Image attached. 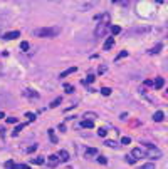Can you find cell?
<instances>
[{"instance_id": "14", "label": "cell", "mask_w": 168, "mask_h": 169, "mask_svg": "<svg viewBox=\"0 0 168 169\" xmlns=\"http://www.w3.org/2000/svg\"><path fill=\"white\" fill-rule=\"evenodd\" d=\"M25 95H27V97H34V99H39V94L35 92V90H30V89H27V90H25Z\"/></svg>"}, {"instance_id": "25", "label": "cell", "mask_w": 168, "mask_h": 169, "mask_svg": "<svg viewBox=\"0 0 168 169\" xmlns=\"http://www.w3.org/2000/svg\"><path fill=\"white\" fill-rule=\"evenodd\" d=\"M106 134H108L106 129H101V127L98 129V136H99V137H106Z\"/></svg>"}, {"instance_id": "35", "label": "cell", "mask_w": 168, "mask_h": 169, "mask_svg": "<svg viewBox=\"0 0 168 169\" xmlns=\"http://www.w3.org/2000/svg\"><path fill=\"white\" fill-rule=\"evenodd\" d=\"M7 122H8V124H15V122H17V119H15V117H8V119H7Z\"/></svg>"}, {"instance_id": "27", "label": "cell", "mask_w": 168, "mask_h": 169, "mask_svg": "<svg viewBox=\"0 0 168 169\" xmlns=\"http://www.w3.org/2000/svg\"><path fill=\"white\" fill-rule=\"evenodd\" d=\"M96 161H98L99 164H106V162H108V159L104 157V156H98V159H96Z\"/></svg>"}, {"instance_id": "28", "label": "cell", "mask_w": 168, "mask_h": 169, "mask_svg": "<svg viewBox=\"0 0 168 169\" xmlns=\"http://www.w3.org/2000/svg\"><path fill=\"white\" fill-rule=\"evenodd\" d=\"M25 117H27L29 121H35V114H34V112H27V114H25Z\"/></svg>"}, {"instance_id": "37", "label": "cell", "mask_w": 168, "mask_h": 169, "mask_svg": "<svg viewBox=\"0 0 168 169\" xmlns=\"http://www.w3.org/2000/svg\"><path fill=\"white\" fill-rule=\"evenodd\" d=\"M59 131L64 132V131H66V126H64V124H59Z\"/></svg>"}, {"instance_id": "12", "label": "cell", "mask_w": 168, "mask_h": 169, "mask_svg": "<svg viewBox=\"0 0 168 169\" xmlns=\"http://www.w3.org/2000/svg\"><path fill=\"white\" fill-rule=\"evenodd\" d=\"M76 70H78V69H76V67H69V69H66V70H64V72H62V74H61V79H64V77H67V75H71L72 72H76Z\"/></svg>"}, {"instance_id": "8", "label": "cell", "mask_w": 168, "mask_h": 169, "mask_svg": "<svg viewBox=\"0 0 168 169\" xmlns=\"http://www.w3.org/2000/svg\"><path fill=\"white\" fill-rule=\"evenodd\" d=\"M163 119H165V114H163V111H156L155 114H153V121H155V122H161Z\"/></svg>"}, {"instance_id": "18", "label": "cell", "mask_w": 168, "mask_h": 169, "mask_svg": "<svg viewBox=\"0 0 168 169\" xmlns=\"http://www.w3.org/2000/svg\"><path fill=\"white\" fill-rule=\"evenodd\" d=\"M93 126H94V122H91V121H83L81 122V127H88V129H91Z\"/></svg>"}, {"instance_id": "10", "label": "cell", "mask_w": 168, "mask_h": 169, "mask_svg": "<svg viewBox=\"0 0 168 169\" xmlns=\"http://www.w3.org/2000/svg\"><path fill=\"white\" fill-rule=\"evenodd\" d=\"M84 119L94 122V119H98V114L96 112H84Z\"/></svg>"}, {"instance_id": "11", "label": "cell", "mask_w": 168, "mask_h": 169, "mask_svg": "<svg viewBox=\"0 0 168 169\" xmlns=\"http://www.w3.org/2000/svg\"><path fill=\"white\" fill-rule=\"evenodd\" d=\"M113 45H114V39L111 37V39H108L106 42H104V45H103V49H104V50H109V49L113 47Z\"/></svg>"}, {"instance_id": "3", "label": "cell", "mask_w": 168, "mask_h": 169, "mask_svg": "<svg viewBox=\"0 0 168 169\" xmlns=\"http://www.w3.org/2000/svg\"><path fill=\"white\" fill-rule=\"evenodd\" d=\"M131 156H133L135 159H143V157H148V156H146V151H145L143 147H135L133 151H131Z\"/></svg>"}, {"instance_id": "2", "label": "cell", "mask_w": 168, "mask_h": 169, "mask_svg": "<svg viewBox=\"0 0 168 169\" xmlns=\"http://www.w3.org/2000/svg\"><path fill=\"white\" fill-rule=\"evenodd\" d=\"M32 34L35 35V37L51 39V37H56V35L61 34V29H59V27H42V29H35Z\"/></svg>"}, {"instance_id": "23", "label": "cell", "mask_w": 168, "mask_h": 169, "mask_svg": "<svg viewBox=\"0 0 168 169\" xmlns=\"http://www.w3.org/2000/svg\"><path fill=\"white\" fill-rule=\"evenodd\" d=\"M111 92H113V90H111L109 87H101V94H103V95H109Z\"/></svg>"}, {"instance_id": "36", "label": "cell", "mask_w": 168, "mask_h": 169, "mask_svg": "<svg viewBox=\"0 0 168 169\" xmlns=\"http://www.w3.org/2000/svg\"><path fill=\"white\" fill-rule=\"evenodd\" d=\"M35 149H37V146H35V144H34V146H32V147H29V149H27V152H34V151H35Z\"/></svg>"}, {"instance_id": "9", "label": "cell", "mask_w": 168, "mask_h": 169, "mask_svg": "<svg viewBox=\"0 0 168 169\" xmlns=\"http://www.w3.org/2000/svg\"><path fill=\"white\" fill-rule=\"evenodd\" d=\"M47 134H49V139H51V142L52 144H57V136H56V131H54V129H49L47 131Z\"/></svg>"}, {"instance_id": "30", "label": "cell", "mask_w": 168, "mask_h": 169, "mask_svg": "<svg viewBox=\"0 0 168 169\" xmlns=\"http://www.w3.org/2000/svg\"><path fill=\"white\" fill-rule=\"evenodd\" d=\"M5 167H7V169H15V164H13L12 161H7V162H5Z\"/></svg>"}, {"instance_id": "21", "label": "cell", "mask_w": 168, "mask_h": 169, "mask_svg": "<svg viewBox=\"0 0 168 169\" xmlns=\"http://www.w3.org/2000/svg\"><path fill=\"white\" fill-rule=\"evenodd\" d=\"M119 32H121V29H119L118 25H113V27H111V34H113V35H118Z\"/></svg>"}, {"instance_id": "22", "label": "cell", "mask_w": 168, "mask_h": 169, "mask_svg": "<svg viewBox=\"0 0 168 169\" xmlns=\"http://www.w3.org/2000/svg\"><path fill=\"white\" fill-rule=\"evenodd\" d=\"M121 144H123V146H128V144H131V137H129V136H126V137H123V139H121Z\"/></svg>"}, {"instance_id": "13", "label": "cell", "mask_w": 168, "mask_h": 169, "mask_svg": "<svg viewBox=\"0 0 168 169\" xmlns=\"http://www.w3.org/2000/svg\"><path fill=\"white\" fill-rule=\"evenodd\" d=\"M61 102H62V97H56V99H54L52 102H51V106H49V107H51V109H56Z\"/></svg>"}, {"instance_id": "19", "label": "cell", "mask_w": 168, "mask_h": 169, "mask_svg": "<svg viewBox=\"0 0 168 169\" xmlns=\"http://www.w3.org/2000/svg\"><path fill=\"white\" fill-rule=\"evenodd\" d=\"M126 55H128V50H121V52L114 57V60H119V59H123V57H126Z\"/></svg>"}, {"instance_id": "5", "label": "cell", "mask_w": 168, "mask_h": 169, "mask_svg": "<svg viewBox=\"0 0 168 169\" xmlns=\"http://www.w3.org/2000/svg\"><path fill=\"white\" fill-rule=\"evenodd\" d=\"M57 164H59V157L56 156V154H52V156L47 157V166L49 167H56Z\"/></svg>"}, {"instance_id": "39", "label": "cell", "mask_w": 168, "mask_h": 169, "mask_svg": "<svg viewBox=\"0 0 168 169\" xmlns=\"http://www.w3.org/2000/svg\"><path fill=\"white\" fill-rule=\"evenodd\" d=\"M3 117H5V114H3V112H0V119H3Z\"/></svg>"}, {"instance_id": "20", "label": "cell", "mask_w": 168, "mask_h": 169, "mask_svg": "<svg viewBox=\"0 0 168 169\" xmlns=\"http://www.w3.org/2000/svg\"><path fill=\"white\" fill-rule=\"evenodd\" d=\"M64 90H66L67 94H72V92H74V85H71V84H66V85H64Z\"/></svg>"}, {"instance_id": "6", "label": "cell", "mask_w": 168, "mask_h": 169, "mask_svg": "<svg viewBox=\"0 0 168 169\" xmlns=\"http://www.w3.org/2000/svg\"><path fill=\"white\" fill-rule=\"evenodd\" d=\"M19 37H20V32H19V30L7 32V34L3 35V39H5V40H13V39H19Z\"/></svg>"}, {"instance_id": "24", "label": "cell", "mask_w": 168, "mask_h": 169, "mask_svg": "<svg viewBox=\"0 0 168 169\" xmlns=\"http://www.w3.org/2000/svg\"><path fill=\"white\" fill-rule=\"evenodd\" d=\"M141 169H155V164L153 162H146V164H143Z\"/></svg>"}, {"instance_id": "32", "label": "cell", "mask_w": 168, "mask_h": 169, "mask_svg": "<svg viewBox=\"0 0 168 169\" xmlns=\"http://www.w3.org/2000/svg\"><path fill=\"white\" fill-rule=\"evenodd\" d=\"M20 49L24 50V52H25V50H29V42H22L20 44Z\"/></svg>"}, {"instance_id": "31", "label": "cell", "mask_w": 168, "mask_h": 169, "mask_svg": "<svg viewBox=\"0 0 168 169\" xmlns=\"http://www.w3.org/2000/svg\"><path fill=\"white\" fill-rule=\"evenodd\" d=\"M15 169H29V164H15Z\"/></svg>"}, {"instance_id": "1", "label": "cell", "mask_w": 168, "mask_h": 169, "mask_svg": "<svg viewBox=\"0 0 168 169\" xmlns=\"http://www.w3.org/2000/svg\"><path fill=\"white\" fill-rule=\"evenodd\" d=\"M108 29H109V13H103L101 22H99V24L96 25V29H94V37H96V39L104 37Z\"/></svg>"}, {"instance_id": "34", "label": "cell", "mask_w": 168, "mask_h": 169, "mask_svg": "<svg viewBox=\"0 0 168 169\" xmlns=\"http://www.w3.org/2000/svg\"><path fill=\"white\" fill-rule=\"evenodd\" d=\"M93 80H94V75H88V77H86V84H91Z\"/></svg>"}, {"instance_id": "33", "label": "cell", "mask_w": 168, "mask_h": 169, "mask_svg": "<svg viewBox=\"0 0 168 169\" xmlns=\"http://www.w3.org/2000/svg\"><path fill=\"white\" fill-rule=\"evenodd\" d=\"M160 49H161V45L158 44V45H156L155 49H151V50H150V54H156V50H160Z\"/></svg>"}, {"instance_id": "26", "label": "cell", "mask_w": 168, "mask_h": 169, "mask_svg": "<svg viewBox=\"0 0 168 169\" xmlns=\"http://www.w3.org/2000/svg\"><path fill=\"white\" fill-rule=\"evenodd\" d=\"M124 159H126V162H129V164H135V162H136V159L131 156V154H129V156H126Z\"/></svg>"}, {"instance_id": "15", "label": "cell", "mask_w": 168, "mask_h": 169, "mask_svg": "<svg viewBox=\"0 0 168 169\" xmlns=\"http://www.w3.org/2000/svg\"><path fill=\"white\" fill-rule=\"evenodd\" d=\"M86 156H98V149H94V147H89L88 151H86Z\"/></svg>"}, {"instance_id": "4", "label": "cell", "mask_w": 168, "mask_h": 169, "mask_svg": "<svg viewBox=\"0 0 168 169\" xmlns=\"http://www.w3.org/2000/svg\"><path fill=\"white\" fill-rule=\"evenodd\" d=\"M57 157H59V161H62V162H67V161H69V159H71V156H69V152H67L66 149H61V151H59Z\"/></svg>"}, {"instance_id": "38", "label": "cell", "mask_w": 168, "mask_h": 169, "mask_svg": "<svg viewBox=\"0 0 168 169\" xmlns=\"http://www.w3.org/2000/svg\"><path fill=\"white\" fill-rule=\"evenodd\" d=\"M3 132H5V127H2V126H0V134H3Z\"/></svg>"}, {"instance_id": "17", "label": "cell", "mask_w": 168, "mask_h": 169, "mask_svg": "<svg viewBox=\"0 0 168 169\" xmlns=\"http://www.w3.org/2000/svg\"><path fill=\"white\" fill-rule=\"evenodd\" d=\"M22 129H24V124H17V126H15V129H13V132H12V134H13V136H19V132H20Z\"/></svg>"}, {"instance_id": "29", "label": "cell", "mask_w": 168, "mask_h": 169, "mask_svg": "<svg viewBox=\"0 0 168 169\" xmlns=\"http://www.w3.org/2000/svg\"><path fill=\"white\" fill-rule=\"evenodd\" d=\"M32 162L34 164H44V157H35V159H32Z\"/></svg>"}, {"instance_id": "7", "label": "cell", "mask_w": 168, "mask_h": 169, "mask_svg": "<svg viewBox=\"0 0 168 169\" xmlns=\"http://www.w3.org/2000/svg\"><path fill=\"white\" fill-rule=\"evenodd\" d=\"M163 85H165V79H163V77H156L155 82H153V87H155V89H161Z\"/></svg>"}, {"instance_id": "16", "label": "cell", "mask_w": 168, "mask_h": 169, "mask_svg": "<svg viewBox=\"0 0 168 169\" xmlns=\"http://www.w3.org/2000/svg\"><path fill=\"white\" fill-rule=\"evenodd\" d=\"M104 146H108V147H118L116 141H111V139H106V141H104Z\"/></svg>"}]
</instances>
